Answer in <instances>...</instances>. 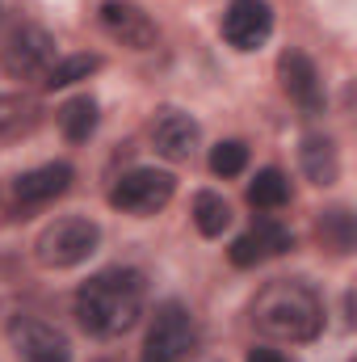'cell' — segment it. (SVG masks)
Masks as SVG:
<instances>
[{
    "mask_svg": "<svg viewBox=\"0 0 357 362\" xmlns=\"http://www.w3.org/2000/svg\"><path fill=\"white\" fill-rule=\"evenodd\" d=\"M143 299H147V282L139 270L114 266V270L92 274L89 282L76 291V320L89 337H122L126 329L139 325L143 316Z\"/></svg>",
    "mask_w": 357,
    "mask_h": 362,
    "instance_id": "cell-1",
    "label": "cell"
},
{
    "mask_svg": "<svg viewBox=\"0 0 357 362\" xmlns=\"http://www.w3.org/2000/svg\"><path fill=\"white\" fill-rule=\"evenodd\" d=\"M253 325L273 341H315L324 333V303L307 282L277 278L257 295Z\"/></svg>",
    "mask_w": 357,
    "mask_h": 362,
    "instance_id": "cell-2",
    "label": "cell"
},
{
    "mask_svg": "<svg viewBox=\"0 0 357 362\" xmlns=\"http://www.w3.org/2000/svg\"><path fill=\"white\" fill-rule=\"evenodd\" d=\"M101 245V228L85 215H63L55 223H47L34 240V257L47 270H72L80 262H89Z\"/></svg>",
    "mask_w": 357,
    "mask_h": 362,
    "instance_id": "cell-3",
    "label": "cell"
},
{
    "mask_svg": "<svg viewBox=\"0 0 357 362\" xmlns=\"http://www.w3.org/2000/svg\"><path fill=\"white\" fill-rule=\"evenodd\" d=\"M198 346V325L189 316V308L177 299H164L152 312L147 337H143V358L139 362H185Z\"/></svg>",
    "mask_w": 357,
    "mask_h": 362,
    "instance_id": "cell-4",
    "label": "cell"
},
{
    "mask_svg": "<svg viewBox=\"0 0 357 362\" xmlns=\"http://www.w3.org/2000/svg\"><path fill=\"white\" fill-rule=\"evenodd\" d=\"M177 194V177L169 169H131L114 181L109 202L126 215H156L160 206H169Z\"/></svg>",
    "mask_w": 357,
    "mask_h": 362,
    "instance_id": "cell-5",
    "label": "cell"
},
{
    "mask_svg": "<svg viewBox=\"0 0 357 362\" xmlns=\"http://www.w3.org/2000/svg\"><path fill=\"white\" fill-rule=\"evenodd\" d=\"M4 72L13 81H34L47 76V68L55 64V38L42 25H17L4 42Z\"/></svg>",
    "mask_w": 357,
    "mask_h": 362,
    "instance_id": "cell-6",
    "label": "cell"
},
{
    "mask_svg": "<svg viewBox=\"0 0 357 362\" xmlns=\"http://www.w3.org/2000/svg\"><path fill=\"white\" fill-rule=\"evenodd\" d=\"M8 341H13V354L21 362H72L68 337L38 316H17L8 325Z\"/></svg>",
    "mask_w": 357,
    "mask_h": 362,
    "instance_id": "cell-7",
    "label": "cell"
},
{
    "mask_svg": "<svg viewBox=\"0 0 357 362\" xmlns=\"http://www.w3.org/2000/svg\"><path fill=\"white\" fill-rule=\"evenodd\" d=\"M273 34V8L269 0H231L223 13V38L236 51H257Z\"/></svg>",
    "mask_w": 357,
    "mask_h": 362,
    "instance_id": "cell-8",
    "label": "cell"
},
{
    "mask_svg": "<svg viewBox=\"0 0 357 362\" xmlns=\"http://www.w3.org/2000/svg\"><path fill=\"white\" fill-rule=\"evenodd\" d=\"M101 25H105L109 38H118V42L131 47V51H152L156 38H160L156 21H152L139 4H131V0H105V4H101Z\"/></svg>",
    "mask_w": 357,
    "mask_h": 362,
    "instance_id": "cell-9",
    "label": "cell"
},
{
    "mask_svg": "<svg viewBox=\"0 0 357 362\" xmlns=\"http://www.w3.org/2000/svg\"><path fill=\"white\" fill-rule=\"evenodd\" d=\"M277 81H282V93L290 101H298L307 114H320V105H324L320 72H315V64L303 51H282L277 55Z\"/></svg>",
    "mask_w": 357,
    "mask_h": 362,
    "instance_id": "cell-10",
    "label": "cell"
},
{
    "mask_svg": "<svg viewBox=\"0 0 357 362\" xmlns=\"http://www.w3.org/2000/svg\"><path fill=\"white\" fill-rule=\"evenodd\" d=\"M152 148L173 165L189 160L193 148H198V122L189 114H181V110H160L152 118Z\"/></svg>",
    "mask_w": 357,
    "mask_h": 362,
    "instance_id": "cell-11",
    "label": "cell"
},
{
    "mask_svg": "<svg viewBox=\"0 0 357 362\" xmlns=\"http://www.w3.org/2000/svg\"><path fill=\"white\" fill-rule=\"evenodd\" d=\"M72 165H63V160H55V165H38V169H30V173H21V177L13 181V194L21 198V202H47V198H59L68 185H72Z\"/></svg>",
    "mask_w": 357,
    "mask_h": 362,
    "instance_id": "cell-12",
    "label": "cell"
},
{
    "mask_svg": "<svg viewBox=\"0 0 357 362\" xmlns=\"http://www.w3.org/2000/svg\"><path fill=\"white\" fill-rule=\"evenodd\" d=\"M298 165L311 185H337V177H341V152L328 135H307L298 148Z\"/></svg>",
    "mask_w": 357,
    "mask_h": 362,
    "instance_id": "cell-13",
    "label": "cell"
},
{
    "mask_svg": "<svg viewBox=\"0 0 357 362\" xmlns=\"http://www.w3.org/2000/svg\"><path fill=\"white\" fill-rule=\"evenodd\" d=\"M97 122H101V114H97V101H92L89 93H85V97H72V101L59 110V131H63L72 144H89V135L97 131Z\"/></svg>",
    "mask_w": 357,
    "mask_h": 362,
    "instance_id": "cell-14",
    "label": "cell"
},
{
    "mask_svg": "<svg viewBox=\"0 0 357 362\" xmlns=\"http://www.w3.org/2000/svg\"><path fill=\"white\" fill-rule=\"evenodd\" d=\"M320 240H324V249H332V253H353V245H357L353 215H349L345 206L324 211V215H320Z\"/></svg>",
    "mask_w": 357,
    "mask_h": 362,
    "instance_id": "cell-15",
    "label": "cell"
},
{
    "mask_svg": "<svg viewBox=\"0 0 357 362\" xmlns=\"http://www.w3.org/2000/svg\"><path fill=\"white\" fill-rule=\"evenodd\" d=\"M97 68H101V55H63V59H55V64L47 68L42 85H47L51 93L68 89V85H76V81H89Z\"/></svg>",
    "mask_w": 357,
    "mask_h": 362,
    "instance_id": "cell-16",
    "label": "cell"
},
{
    "mask_svg": "<svg viewBox=\"0 0 357 362\" xmlns=\"http://www.w3.org/2000/svg\"><path fill=\"white\" fill-rule=\"evenodd\" d=\"M248 202H253L257 211H277V206H286V202H290V181L282 177L277 169H261L257 177L248 181Z\"/></svg>",
    "mask_w": 357,
    "mask_h": 362,
    "instance_id": "cell-17",
    "label": "cell"
},
{
    "mask_svg": "<svg viewBox=\"0 0 357 362\" xmlns=\"http://www.w3.org/2000/svg\"><path fill=\"white\" fill-rule=\"evenodd\" d=\"M193 223H198L202 236H223L227 223H231V206H227V198L202 189V194L193 198Z\"/></svg>",
    "mask_w": 357,
    "mask_h": 362,
    "instance_id": "cell-18",
    "label": "cell"
},
{
    "mask_svg": "<svg viewBox=\"0 0 357 362\" xmlns=\"http://www.w3.org/2000/svg\"><path fill=\"white\" fill-rule=\"evenodd\" d=\"M248 169V148L240 139H223L210 148V173L214 177H240Z\"/></svg>",
    "mask_w": 357,
    "mask_h": 362,
    "instance_id": "cell-19",
    "label": "cell"
},
{
    "mask_svg": "<svg viewBox=\"0 0 357 362\" xmlns=\"http://www.w3.org/2000/svg\"><path fill=\"white\" fill-rule=\"evenodd\" d=\"M253 232H257V240H261L265 257H277V253L294 249V236H290V228H282V223H273V219H257V223H253Z\"/></svg>",
    "mask_w": 357,
    "mask_h": 362,
    "instance_id": "cell-20",
    "label": "cell"
},
{
    "mask_svg": "<svg viewBox=\"0 0 357 362\" xmlns=\"http://www.w3.org/2000/svg\"><path fill=\"white\" fill-rule=\"evenodd\" d=\"M265 262V249H261V240H257V232L248 228L244 236H236L231 240V266H240V270H248V266H261Z\"/></svg>",
    "mask_w": 357,
    "mask_h": 362,
    "instance_id": "cell-21",
    "label": "cell"
},
{
    "mask_svg": "<svg viewBox=\"0 0 357 362\" xmlns=\"http://www.w3.org/2000/svg\"><path fill=\"white\" fill-rule=\"evenodd\" d=\"M21 110H25V101H17V97H0V131L13 127V122L21 118Z\"/></svg>",
    "mask_w": 357,
    "mask_h": 362,
    "instance_id": "cell-22",
    "label": "cell"
},
{
    "mask_svg": "<svg viewBox=\"0 0 357 362\" xmlns=\"http://www.w3.org/2000/svg\"><path fill=\"white\" fill-rule=\"evenodd\" d=\"M248 362H290V358L277 354V350H269V346H261V350H248Z\"/></svg>",
    "mask_w": 357,
    "mask_h": 362,
    "instance_id": "cell-23",
    "label": "cell"
}]
</instances>
